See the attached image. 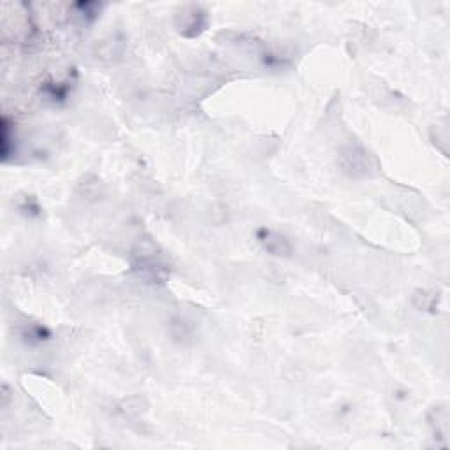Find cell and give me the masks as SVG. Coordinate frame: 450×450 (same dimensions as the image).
<instances>
[{"label":"cell","mask_w":450,"mask_h":450,"mask_svg":"<svg viewBox=\"0 0 450 450\" xmlns=\"http://www.w3.org/2000/svg\"><path fill=\"white\" fill-rule=\"evenodd\" d=\"M340 164L345 173L352 178L375 176L380 169V164L375 155L362 146H347L340 153Z\"/></svg>","instance_id":"obj_1"},{"label":"cell","mask_w":450,"mask_h":450,"mask_svg":"<svg viewBox=\"0 0 450 450\" xmlns=\"http://www.w3.org/2000/svg\"><path fill=\"white\" fill-rule=\"evenodd\" d=\"M178 30L185 37H197L206 30L208 13L199 6H189L178 15Z\"/></svg>","instance_id":"obj_2"},{"label":"cell","mask_w":450,"mask_h":450,"mask_svg":"<svg viewBox=\"0 0 450 450\" xmlns=\"http://www.w3.org/2000/svg\"><path fill=\"white\" fill-rule=\"evenodd\" d=\"M257 240L262 245V248L267 254L274 255V257H288L292 254L290 241L284 234L277 233V231L262 227V229L257 231Z\"/></svg>","instance_id":"obj_3"},{"label":"cell","mask_w":450,"mask_h":450,"mask_svg":"<svg viewBox=\"0 0 450 450\" xmlns=\"http://www.w3.org/2000/svg\"><path fill=\"white\" fill-rule=\"evenodd\" d=\"M16 153V136L13 123L8 116L2 118V160L8 162L9 157H15Z\"/></svg>","instance_id":"obj_4"},{"label":"cell","mask_w":450,"mask_h":450,"mask_svg":"<svg viewBox=\"0 0 450 450\" xmlns=\"http://www.w3.org/2000/svg\"><path fill=\"white\" fill-rule=\"evenodd\" d=\"M45 93L53 100V102L65 100L67 93H69V83H46Z\"/></svg>","instance_id":"obj_5"},{"label":"cell","mask_w":450,"mask_h":450,"mask_svg":"<svg viewBox=\"0 0 450 450\" xmlns=\"http://www.w3.org/2000/svg\"><path fill=\"white\" fill-rule=\"evenodd\" d=\"M23 338L30 343H41V341L48 340L49 331L46 327H41V325H30L25 332H23Z\"/></svg>","instance_id":"obj_6"}]
</instances>
